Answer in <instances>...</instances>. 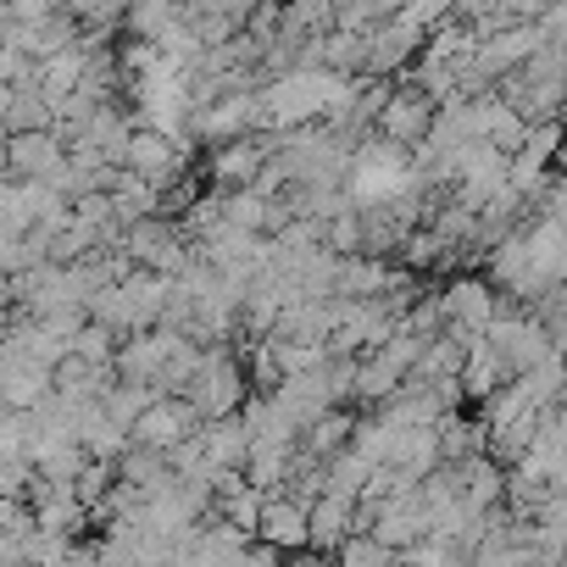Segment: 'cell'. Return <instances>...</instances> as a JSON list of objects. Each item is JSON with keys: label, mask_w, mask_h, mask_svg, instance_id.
Segmentation results:
<instances>
[{"label": "cell", "mask_w": 567, "mask_h": 567, "mask_svg": "<svg viewBox=\"0 0 567 567\" xmlns=\"http://www.w3.org/2000/svg\"><path fill=\"white\" fill-rule=\"evenodd\" d=\"M256 539L278 545L284 556H301V550H312V512H307L301 501H290V495H272V506H267Z\"/></svg>", "instance_id": "7c38bea8"}, {"label": "cell", "mask_w": 567, "mask_h": 567, "mask_svg": "<svg viewBox=\"0 0 567 567\" xmlns=\"http://www.w3.org/2000/svg\"><path fill=\"white\" fill-rule=\"evenodd\" d=\"M284 567H340L334 556H318V550H301V556H290Z\"/></svg>", "instance_id": "d4e9b609"}, {"label": "cell", "mask_w": 567, "mask_h": 567, "mask_svg": "<svg viewBox=\"0 0 567 567\" xmlns=\"http://www.w3.org/2000/svg\"><path fill=\"white\" fill-rule=\"evenodd\" d=\"M284 561H290V556H284L278 545H267V539H256L250 556H245V567H284Z\"/></svg>", "instance_id": "cb8c5ba5"}, {"label": "cell", "mask_w": 567, "mask_h": 567, "mask_svg": "<svg viewBox=\"0 0 567 567\" xmlns=\"http://www.w3.org/2000/svg\"><path fill=\"white\" fill-rule=\"evenodd\" d=\"M267 162H272V134L234 140V145L212 151V162H206V178H212V189H217V195H234V189H250V184L267 173Z\"/></svg>", "instance_id": "8992f818"}, {"label": "cell", "mask_w": 567, "mask_h": 567, "mask_svg": "<svg viewBox=\"0 0 567 567\" xmlns=\"http://www.w3.org/2000/svg\"><path fill=\"white\" fill-rule=\"evenodd\" d=\"M373 462L362 456V451H346V456H334L329 462V495H346V501H362L368 495V484H373Z\"/></svg>", "instance_id": "ac0fdd59"}, {"label": "cell", "mask_w": 567, "mask_h": 567, "mask_svg": "<svg viewBox=\"0 0 567 567\" xmlns=\"http://www.w3.org/2000/svg\"><path fill=\"white\" fill-rule=\"evenodd\" d=\"M334 561H340V567H401V556H395L379 534H357V539H351Z\"/></svg>", "instance_id": "44dd1931"}, {"label": "cell", "mask_w": 567, "mask_h": 567, "mask_svg": "<svg viewBox=\"0 0 567 567\" xmlns=\"http://www.w3.org/2000/svg\"><path fill=\"white\" fill-rule=\"evenodd\" d=\"M357 412L351 406H340V412H329L323 423H312L307 434H301V451H312L318 462H334V456H346L351 451V440H357Z\"/></svg>", "instance_id": "9a60e30c"}, {"label": "cell", "mask_w": 567, "mask_h": 567, "mask_svg": "<svg viewBox=\"0 0 567 567\" xmlns=\"http://www.w3.org/2000/svg\"><path fill=\"white\" fill-rule=\"evenodd\" d=\"M534 223H561V228H567V173H556V178H550L545 200L534 206Z\"/></svg>", "instance_id": "603a6c76"}, {"label": "cell", "mask_w": 567, "mask_h": 567, "mask_svg": "<svg viewBox=\"0 0 567 567\" xmlns=\"http://www.w3.org/2000/svg\"><path fill=\"white\" fill-rule=\"evenodd\" d=\"M467 117H473V134H478L484 145H495L501 156H512V162L523 156V145H528V134H534V128H528L501 95H478V101H467Z\"/></svg>", "instance_id": "30bf717a"}, {"label": "cell", "mask_w": 567, "mask_h": 567, "mask_svg": "<svg viewBox=\"0 0 567 567\" xmlns=\"http://www.w3.org/2000/svg\"><path fill=\"white\" fill-rule=\"evenodd\" d=\"M434 123H440V106L417 84H395V101L379 117V140H390L401 151H423L429 134H434Z\"/></svg>", "instance_id": "277c9868"}, {"label": "cell", "mask_w": 567, "mask_h": 567, "mask_svg": "<svg viewBox=\"0 0 567 567\" xmlns=\"http://www.w3.org/2000/svg\"><path fill=\"white\" fill-rule=\"evenodd\" d=\"M351 79L329 73V68H296L261 90V106H267V134H296V128H318L334 106V95L346 90Z\"/></svg>", "instance_id": "6da1fadb"}, {"label": "cell", "mask_w": 567, "mask_h": 567, "mask_svg": "<svg viewBox=\"0 0 567 567\" xmlns=\"http://www.w3.org/2000/svg\"><path fill=\"white\" fill-rule=\"evenodd\" d=\"M178 23H184V7H162V0H145V7H128L123 34H128V40H145V45H162Z\"/></svg>", "instance_id": "2e32d148"}, {"label": "cell", "mask_w": 567, "mask_h": 567, "mask_svg": "<svg viewBox=\"0 0 567 567\" xmlns=\"http://www.w3.org/2000/svg\"><path fill=\"white\" fill-rule=\"evenodd\" d=\"M200 445H206L212 473H245V467H250V434H245V417L206 423V429H200Z\"/></svg>", "instance_id": "5bb4252c"}, {"label": "cell", "mask_w": 567, "mask_h": 567, "mask_svg": "<svg viewBox=\"0 0 567 567\" xmlns=\"http://www.w3.org/2000/svg\"><path fill=\"white\" fill-rule=\"evenodd\" d=\"M156 401H162V395H156L151 384H117V390L106 395V417H112L117 429H128V434H134V429L145 423V412H151Z\"/></svg>", "instance_id": "e0dca14e"}, {"label": "cell", "mask_w": 567, "mask_h": 567, "mask_svg": "<svg viewBox=\"0 0 567 567\" xmlns=\"http://www.w3.org/2000/svg\"><path fill=\"white\" fill-rule=\"evenodd\" d=\"M506 384H517V373H512L506 351H495L489 340L467 346V368H462V395L484 406V401H489V395H501Z\"/></svg>", "instance_id": "4fadbf2b"}, {"label": "cell", "mask_w": 567, "mask_h": 567, "mask_svg": "<svg viewBox=\"0 0 567 567\" xmlns=\"http://www.w3.org/2000/svg\"><path fill=\"white\" fill-rule=\"evenodd\" d=\"M561 134H567L561 123H539V128L528 134V145H523V162H534L539 173H550V162L561 156Z\"/></svg>", "instance_id": "7402d4cb"}, {"label": "cell", "mask_w": 567, "mask_h": 567, "mask_svg": "<svg viewBox=\"0 0 567 567\" xmlns=\"http://www.w3.org/2000/svg\"><path fill=\"white\" fill-rule=\"evenodd\" d=\"M412 184H417L412 151H401V145L379 140V134H373V140L357 151V162H351V178H346V189H351V206H357V212L395 206V200H401Z\"/></svg>", "instance_id": "7a4b0ae2"}, {"label": "cell", "mask_w": 567, "mask_h": 567, "mask_svg": "<svg viewBox=\"0 0 567 567\" xmlns=\"http://www.w3.org/2000/svg\"><path fill=\"white\" fill-rule=\"evenodd\" d=\"M184 334H167V329H156V334H140V340H128L123 351H117V379L123 384H151L156 390V379L184 357Z\"/></svg>", "instance_id": "52a82bcc"}, {"label": "cell", "mask_w": 567, "mask_h": 567, "mask_svg": "<svg viewBox=\"0 0 567 567\" xmlns=\"http://www.w3.org/2000/svg\"><path fill=\"white\" fill-rule=\"evenodd\" d=\"M423 45H429V34L406 18V12H395L379 34H373V56H368V79H395L401 68H417L423 62Z\"/></svg>", "instance_id": "ba28073f"}, {"label": "cell", "mask_w": 567, "mask_h": 567, "mask_svg": "<svg viewBox=\"0 0 567 567\" xmlns=\"http://www.w3.org/2000/svg\"><path fill=\"white\" fill-rule=\"evenodd\" d=\"M267 506H272V495L267 489H256V484H245V489H234L217 512L234 523V528H245V534H261V517H267Z\"/></svg>", "instance_id": "d6986e66"}, {"label": "cell", "mask_w": 567, "mask_h": 567, "mask_svg": "<svg viewBox=\"0 0 567 567\" xmlns=\"http://www.w3.org/2000/svg\"><path fill=\"white\" fill-rule=\"evenodd\" d=\"M206 429V417L189 406V401H156L151 412H145V423L134 429V445H145V451H178L184 440H195Z\"/></svg>", "instance_id": "9c48e42d"}, {"label": "cell", "mask_w": 567, "mask_h": 567, "mask_svg": "<svg viewBox=\"0 0 567 567\" xmlns=\"http://www.w3.org/2000/svg\"><path fill=\"white\" fill-rule=\"evenodd\" d=\"M173 467H167V456L162 451H145V445H134L123 462H117V478L123 484H134V489H151V484H162Z\"/></svg>", "instance_id": "ffe728a7"}, {"label": "cell", "mask_w": 567, "mask_h": 567, "mask_svg": "<svg viewBox=\"0 0 567 567\" xmlns=\"http://www.w3.org/2000/svg\"><path fill=\"white\" fill-rule=\"evenodd\" d=\"M250 395H256V390H250L245 362L234 357V346H217V351L200 357V373H195V384H189L184 401H189L206 423H223V417H239Z\"/></svg>", "instance_id": "3957f363"}, {"label": "cell", "mask_w": 567, "mask_h": 567, "mask_svg": "<svg viewBox=\"0 0 567 567\" xmlns=\"http://www.w3.org/2000/svg\"><path fill=\"white\" fill-rule=\"evenodd\" d=\"M68 140L56 128L45 134H12L7 140V178H23V184H51L62 167H68Z\"/></svg>", "instance_id": "5b68a950"}, {"label": "cell", "mask_w": 567, "mask_h": 567, "mask_svg": "<svg viewBox=\"0 0 567 567\" xmlns=\"http://www.w3.org/2000/svg\"><path fill=\"white\" fill-rule=\"evenodd\" d=\"M357 534H362V501L323 495V501L312 506V550H318V556H340Z\"/></svg>", "instance_id": "8fae6325"}]
</instances>
